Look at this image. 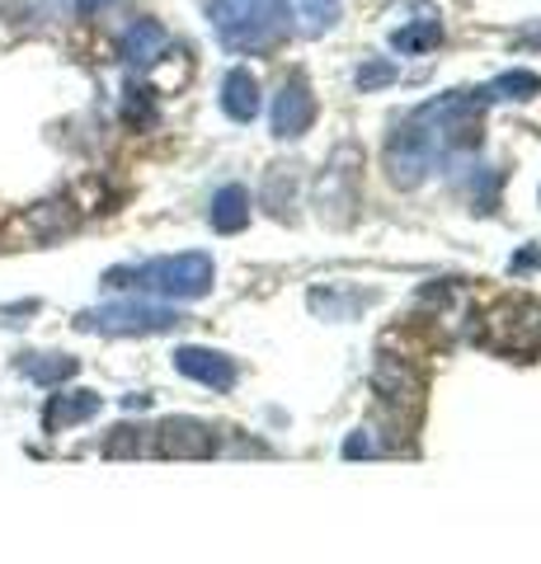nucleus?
Returning a JSON list of instances; mask_svg holds the SVG:
<instances>
[{
	"instance_id": "obj_1",
	"label": "nucleus",
	"mask_w": 541,
	"mask_h": 564,
	"mask_svg": "<svg viewBox=\"0 0 541 564\" xmlns=\"http://www.w3.org/2000/svg\"><path fill=\"white\" fill-rule=\"evenodd\" d=\"M213 282H217V263L203 250L147 259V263H123V269L104 273V288L147 292V296H161V302H198V296L213 292Z\"/></svg>"
},
{
	"instance_id": "obj_2",
	"label": "nucleus",
	"mask_w": 541,
	"mask_h": 564,
	"mask_svg": "<svg viewBox=\"0 0 541 564\" xmlns=\"http://www.w3.org/2000/svg\"><path fill=\"white\" fill-rule=\"evenodd\" d=\"M207 14L231 52H269L288 39V0H213Z\"/></svg>"
},
{
	"instance_id": "obj_3",
	"label": "nucleus",
	"mask_w": 541,
	"mask_h": 564,
	"mask_svg": "<svg viewBox=\"0 0 541 564\" xmlns=\"http://www.w3.org/2000/svg\"><path fill=\"white\" fill-rule=\"evenodd\" d=\"M188 315L180 306H161V302H109V306H95V311H80L76 315V329L80 334H109V339H147V334H170L180 329Z\"/></svg>"
},
{
	"instance_id": "obj_4",
	"label": "nucleus",
	"mask_w": 541,
	"mask_h": 564,
	"mask_svg": "<svg viewBox=\"0 0 541 564\" xmlns=\"http://www.w3.org/2000/svg\"><path fill=\"white\" fill-rule=\"evenodd\" d=\"M439 165V141L419 118H410L405 128H396L387 141V174L396 188H419L429 180V170Z\"/></svg>"
},
{
	"instance_id": "obj_5",
	"label": "nucleus",
	"mask_w": 541,
	"mask_h": 564,
	"mask_svg": "<svg viewBox=\"0 0 541 564\" xmlns=\"http://www.w3.org/2000/svg\"><path fill=\"white\" fill-rule=\"evenodd\" d=\"M174 372H184L188 381H198V386H207V391L226 395V391H236V381H240V362L231 358V352L184 344V348H174Z\"/></svg>"
},
{
	"instance_id": "obj_6",
	"label": "nucleus",
	"mask_w": 541,
	"mask_h": 564,
	"mask_svg": "<svg viewBox=\"0 0 541 564\" xmlns=\"http://www.w3.org/2000/svg\"><path fill=\"white\" fill-rule=\"evenodd\" d=\"M151 452L161 456H180V462H194V456H213L217 452V433L207 429L203 419H165L151 429Z\"/></svg>"
},
{
	"instance_id": "obj_7",
	"label": "nucleus",
	"mask_w": 541,
	"mask_h": 564,
	"mask_svg": "<svg viewBox=\"0 0 541 564\" xmlns=\"http://www.w3.org/2000/svg\"><path fill=\"white\" fill-rule=\"evenodd\" d=\"M311 122H316V95H311V85L302 76L283 80V90L273 95V137H306Z\"/></svg>"
},
{
	"instance_id": "obj_8",
	"label": "nucleus",
	"mask_w": 541,
	"mask_h": 564,
	"mask_svg": "<svg viewBox=\"0 0 541 564\" xmlns=\"http://www.w3.org/2000/svg\"><path fill=\"white\" fill-rule=\"evenodd\" d=\"M99 410H104L99 391H57L43 404V429L47 433H66V429H76V423L95 419Z\"/></svg>"
},
{
	"instance_id": "obj_9",
	"label": "nucleus",
	"mask_w": 541,
	"mask_h": 564,
	"mask_svg": "<svg viewBox=\"0 0 541 564\" xmlns=\"http://www.w3.org/2000/svg\"><path fill=\"white\" fill-rule=\"evenodd\" d=\"M221 113L231 122H255L259 118V80L246 66H236V70L221 76Z\"/></svg>"
},
{
	"instance_id": "obj_10",
	"label": "nucleus",
	"mask_w": 541,
	"mask_h": 564,
	"mask_svg": "<svg viewBox=\"0 0 541 564\" xmlns=\"http://www.w3.org/2000/svg\"><path fill=\"white\" fill-rule=\"evenodd\" d=\"M20 372L33 381V386H62V381H72L80 372V358H72V352H20Z\"/></svg>"
},
{
	"instance_id": "obj_11",
	"label": "nucleus",
	"mask_w": 541,
	"mask_h": 564,
	"mask_svg": "<svg viewBox=\"0 0 541 564\" xmlns=\"http://www.w3.org/2000/svg\"><path fill=\"white\" fill-rule=\"evenodd\" d=\"M213 231L221 236H236V231H246L250 226V188H240V184H226L213 193Z\"/></svg>"
},
{
	"instance_id": "obj_12",
	"label": "nucleus",
	"mask_w": 541,
	"mask_h": 564,
	"mask_svg": "<svg viewBox=\"0 0 541 564\" xmlns=\"http://www.w3.org/2000/svg\"><path fill=\"white\" fill-rule=\"evenodd\" d=\"M170 47V33L155 24V20H137L128 33H123V57L132 66H151V62H161V52Z\"/></svg>"
},
{
	"instance_id": "obj_13",
	"label": "nucleus",
	"mask_w": 541,
	"mask_h": 564,
	"mask_svg": "<svg viewBox=\"0 0 541 564\" xmlns=\"http://www.w3.org/2000/svg\"><path fill=\"white\" fill-rule=\"evenodd\" d=\"M372 302H377V292H335V288L311 292V311L325 315V321H354V315Z\"/></svg>"
},
{
	"instance_id": "obj_14",
	"label": "nucleus",
	"mask_w": 541,
	"mask_h": 564,
	"mask_svg": "<svg viewBox=\"0 0 541 564\" xmlns=\"http://www.w3.org/2000/svg\"><path fill=\"white\" fill-rule=\"evenodd\" d=\"M443 43V24L439 20H414V24H400L391 33V47L400 52V57H424L429 47Z\"/></svg>"
},
{
	"instance_id": "obj_15",
	"label": "nucleus",
	"mask_w": 541,
	"mask_h": 564,
	"mask_svg": "<svg viewBox=\"0 0 541 564\" xmlns=\"http://www.w3.org/2000/svg\"><path fill=\"white\" fill-rule=\"evenodd\" d=\"M339 0H296V20H302L306 33H325L339 24Z\"/></svg>"
},
{
	"instance_id": "obj_16",
	"label": "nucleus",
	"mask_w": 541,
	"mask_h": 564,
	"mask_svg": "<svg viewBox=\"0 0 541 564\" xmlns=\"http://www.w3.org/2000/svg\"><path fill=\"white\" fill-rule=\"evenodd\" d=\"M485 95L490 99H532V95H541V76L537 70H509V76H499Z\"/></svg>"
},
{
	"instance_id": "obj_17",
	"label": "nucleus",
	"mask_w": 541,
	"mask_h": 564,
	"mask_svg": "<svg viewBox=\"0 0 541 564\" xmlns=\"http://www.w3.org/2000/svg\"><path fill=\"white\" fill-rule=\"evenodd\" d=\"M137 452H151V429H113V437L104 443V456H137Z\"/></svg>"
},
{
	"instance_id": "obj_18",
	"label": "nucleus",
	"mask_w": 541,
	"mask_h": 564,
	"mask_svg": "<svg viewBox=\"0 0 541 564\" xmlns=\"http://www.w3.org/2000/svg\"><path fill=\"white\" fill-rule=\"evenodd\" d=\"M381 452V443L372 437V429H354L344 437V462H358V456H377Z\"/></svg>"
},
{
	"instance_id": "obj_19",
	"label": "nucleus",
	"mask_w": 541,
	"mask_h": 564,
	"mask_svg": "<svg viewBox=\"0 0 541 564\" xmlns=\"http://www.w3.org/2000/svg\"><path fill=\"white\" fill-rule=\"evenodd\" d=\"M387 80H396V66L391 62H368L358 70V85L363 90H377V85H387Z\"/></svg>"
},
{
	"instance_id": "obj_20",
	"label": "nucleus",
	"mask_w": 541,
	"mask_h": 564,
	"mask_svg": "<svg viewBox=\"0 0 541 564\" xmlns=\"http://www.w3.org/2000/svg\"><path fill=\"white\" fill-rule=\"evenodd\" d=\"M509 269H513V273H532V269H541V250H537V245H528V250H518V254L509 259Z\"/></svg>"
},
{
	"instance_id": "obj_21",
	"label": "nucleus",
	"mask_w": 541,
	"mask_h": 564,
	"mask_svg": "<svg viewBox=\"0 0 541 564\" xmlns=\"http://www.w3.org/2000/svg\"><path fill=\"white\" fill-rule=\"evenodd\" d=\"M39 311V302H20V306H0V325H24L20 315H33Z\"/></svg>"
},
{
	"instance_id": "obj_22",
	"label": "nucleus",
	"mask_w": 541,
	"mask_h": 564,
	"mask_svg": "<svg viewBox=\"0 0 541 564\" xmlns=\"http://www.w3.org/2000/svg\"><path fill=\"white\" fill-rule=\"evenodd\" d=\"M123 404H128V410H151V395H128Z\"/></svg>"
},
{
	"instance_id": "obj_23",
	"label": "nucleus",
	"mask_w": 541,
	"mask_h": 564,
	"mask_svg": "<svg viewBox=\"0 0 541 564\" xmlns=\"http://www.w3.org/2000/svg\"><path fill=\"white\" fill-rule=\"evenodd\" d=\"M95 6H104V0H80V10H95Z\"/></svg>"
}]
</instances>
